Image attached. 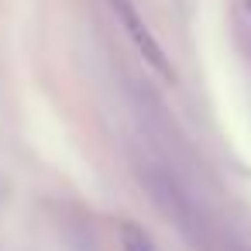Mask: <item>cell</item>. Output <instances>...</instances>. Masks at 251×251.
<instances>
[{"label":"cell","instance_id":"obj_1","mask_svg":"<svg viewBox=\"0 0 251 251\" xmlns=\"http://www.w3.org/2000/svg\"><path fill=\"white\" fill-rule=\"evenodd\" d=\"M110 7H114V14H117V21H121V28H124V35L131 38V45H134V52L162 76V79H176V69H172V62H169V55H165V49L158 45V38L151 35V28L145 25V18H141V11L134 7V0H110Z\"/></svg>","mask_w":251,"mask_h":251},{"label":"cell","instance_id":"obj_2","mask_svg":"<svg viewBox=\"0 0 251 251\" xmlns=\"http://www.w3.org/2000/svg\"><path fill=\"white\" fill-rule=\"evenodd\" d=\"M121 241H124V251H155L151 237L138 224H121Z\"/></svg>","mask_w":251,"mask_h":251}]
</instances>
